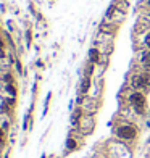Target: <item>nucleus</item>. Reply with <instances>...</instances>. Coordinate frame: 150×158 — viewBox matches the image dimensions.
Here are the masks:
<instances>
[{"label":"nucleus","mask_w":150,"mask_h":158,"mask_svg":"<svg viewBox=\"0 0 150 158\" xmlns=\"http://www.w3.org/2000/svg\"><path fill=\"white\" fill-rule=\"evenodd\" d=\"M116 134L120 139H124V140H131L136 137V128H132V126H120V128L116 129Z\"/></svg>","instance_id":"f257e3e1"},{"label":"nucleus","mask_w":150,"mask_h":158,"mask_svg":"<svg viewBox=\"0 0 150 158\" xmlns=\"http://www.w3.org/2000/svg\"><path fill=\"white\" fill-rule=\"evenodd\" d=\"M150 86V76L149 74H139L132 79V87L142 89V87H149Z\"/></svg>","instance_id":"f03ea898"},{"label":"nucleus","mask_w":150,"mask_h":158,"mask_svg":"<svg viewBox=\"0 0 150 158\" xmlns=\"http://www.w3.org/2000/svg\"><path fill=\"white\" fill-rule=\"evenodd\" d=\"M131 103L136 106L137 110H142V108H144V105H145V97H144V94L134 92L132 95H131Z\"/></svg>","instance_id":"7ed1b4c3"},{"label":"nucleus","mask_w":150,"mask_h":158,"mask_svg":"<svg viewBox=\"0 0 150 158\" xmlns=\"http://www.w3.org/2000/svg\"><path fill=\"white\" fill-rule=\"evenodd\" d=\"M140 61H142V65H144L145 68H147V69H150V50H147V52H144V53H142Z\"/></svg>","instance_id":"20e7f679"},{"label":"nucleus","mask_w":150,"mask_h":158,"mask_svg":"<svg viewBox=\"0 0 150 158\" xmlns=\"http://www.w3.org/2000/svg\"><path fill=\"white\" fill-rule=\"evenodd\" d=\"M98 57H100V55H98V50H97V49H92V50L89 52L90 63H97V61H98Z\"/></svg>","instance_id":"39448f33"},{"label":"nucleus","mask_w":150,"mask_h":158,"mask_svg":"<svg viewBox=\"0 0 150 158\" xmlns=\"http://www.w3.org/2000/svg\"><path fill=\"white\" fill-rule=\"evenodd\" d=\"M89 78H84V81H82V84H81V90H82V94H86L89 90Z\"/></svg>","instance_id":"423d86ee"},{"label":"nucleus","mask_w":150,"mask_h":158,"mask_svg":"<svg viewBox=\"0 0 150 158\" xmlns=\"http://www.w3.org/2000/svg\"><path fill=\"white\" fill-rule=\"evenodd\" d=\"M66 145H68V148H74V140H68Z\"/></svg>","instance_id":"0eeeda50"},{"label":"nucleus","mask_w":150,"mask_h":158,"mask_svg":"<svg viewBox=\"0 0 150 158\" xmlns=\"http://www.w3.org/2000/svg\"><path fill=\"white\" fill-rule=\"evenodd\" d=\"M145 44H147V47L150 49V34H147V37H145Z\"/></svg>","instance_id":"6e6552de"},{"label":"nucleus","mask_w":150,"mask_h":158,"mask_svg":"<svg viewBox=\"0 0 150 158\" xmlns=\"http://www.w3.org/2000/svg\"><path fill=\"white\" fill-rule=\"evenodd\" d=\"M149 7H150V0H149Z\"/></svg>","instance_id":"1a4fd4ad"}]
</instances>
